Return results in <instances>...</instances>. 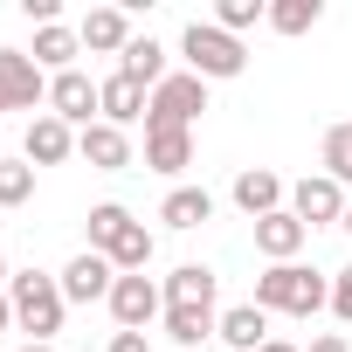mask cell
I'll use <instances>...</instances> for the list:
<instances>
[{
  "instance_id": "21",
  "label": "cell",
  "mask_w": 352,
  "mask_h": 352,
  "mask_svg": "<svg viewBox=\"0 0 352 352\" xmlns=\"http://www.w3.org/2000/svg\"><path fill=\"white\" fill-rule=\"evenodd\" d=\"M76 49H83L76 28H63V21L56 28H35V69H56L63 76V69H76Z\"/></svg>"
},
{
  "instance_id": "17",
  "label": "cell",
  "mask_w": 352,
  "mask_h": 352,
  "mask_svg": "<svg viewBox=\"0 0 352 352\" xmlns=\"http://www.w3.org/2000/svg\"><path fill=\"white\" fill-rule=\"evenodd\" d=\"M304 235H311V228H304V221H297L290 208H283V214H263V221H256V249H263L270 263H297Z\"/></svg>"
},
{
  "instance_id": "5",
  "label": "cell",
  "mask_w": 352,
  "mask_h": 352,
  "mask_svg": "<svg viewBox=\"0 0 352 352\" xmlns=\"http://www.w3.org/2000/svg\"><path fill=\"white\" fill-rule=\"evenodd\" d=\"M345 187L331 180V173H304V180L290 187V214L304 221V228H324V221H345Z\"/></svg>"
},
{
  "instance_id": "6",
  "label": "cell",
  "mask_w": 352,
  "mask_h": 352,
  "mask_svg": "<svg viewBox=\"0 0 352 352\" xmlns=\"http://www.w3.org/2000/svg\"><path fill=\"white\" fill-rule=\"evenodd\" d=\"M104 304H111V318H118V331H145V324H152V318L166 311V290H159L152 276H118Z\"/></svg>"
},
{
  "instance_id": "11",
  "label": "cell",
  "mask_w": 352,
  "mask_h": 352,
  "mask_svg": "<svg viewBox=\"0 0 352 352\" xmlns=\"http://www.w3.org/2000/svg\"><path fill=\"white\" fill-rule=\"evenodd\" d=\"M49 111H56L63 124H97V118H90V111H97V83H90L83 69L49 76Z\"/></svg>"
},
{
  "instance_id": "26",
  "label": "cell",
  "mask_w": 352,
  "mask_h": 352,
  "mask_svg": "<svg viewBox=\"0 0 352 352\" xmlns=\"http://www.w3.org/2000/svg\"><path fill=\"white\" fill-rule=\"evenodd\" d=\"M35 201V166L28 159H0V208H28Z\"/></svg>"
},
{
  "instance_id": "1",
  "label": "cell",
  "mask_w": 352,
  "mask_h": 352,
  "mask_svg": "<svg viewBox=\"0 0 352 352\" xmlns=\"http://www.w3.org/2000/svg\"><path fill=\"white\" fill-rule=\"evenodd\" d=\"M249 304L283 311V318H311V311L331 304V276H318V270H304V263H270V270L256 276V297H249Z\"/></svg>"
},
{
  "instance_id": "7",
  "label": "cell",
  "mask_w": 352,
  "mask_h": 352,
  "mask_svg": "<svg viewBox=\"0 0 352 352\" xmlns=\"http://www.w3.org/2000/svg\"><path fill=\"white\" fill-rule=\"evenodd\" d=\"M35 104H49V76L35 69V56L0 49V111H35Z\"/></svg>"
},
{
  "instance_id": "22",
  "label": "cell",
  "mask_w": 352,
  "mask_h": 352,
  "mask_svg": "<svg viewBox=\"0 0 352 352\" xmlns=\"http://www.w3.org/2000/svg\"><path fill=\"white\" fill-rule=\"evenodd\" d=\"M214 311H194V304H166V338L173 345H201V338H214Z\"/></svg>"
},
{
  "instance_id": "23",
  "label": "cell",
  "mask_w": 352,
  "mask_h": 352,
  "mask_svg": "<svg viewBox=\"0 0 352 352\" xmlns=\"http://www.w3.org/2000/svg\"><path fill=\"white\" fill-rule=\"evenodd\" d=\"M83 228H90V249H97V256H111V249H118V235L131 228V208H118V201H97Z\"/></svg>"
},
{
  "instance_id": "12",
  "label": "cell",
  "mask_w": 352,
  "mask_h": 352,
  "mask_svg": "<svg viewBox=\"0 0 352 352\" xmlns=\"http://www.w3.org/2000/svg\"><path fill=\"white\" fill-rule=\"evenodd\" d=\"M214 338H221L228 352H263V345H270V311H263V304H228L221 324H214Z\"/></svg>"
},
{
  "instance_id": "9",
  "label": "cell",
  "mask_w": 352,
  "mask_h": 352,
  "mask_svg": "<svg viewBox=\"0 0 352 352\" xmlns=\"http://www.w3.org/2000/svg\"><path fill=\"white\" fill-rule=\"evenodd\" d=\"M145 111H152V90H145V83H131L124 69L97 83V118H104V124H118V131H124V124H138Z\"/></svg>"
},
{
  "instance_id": "27",
  "label": "cell",
  "mask_w": 352,
  "mask_h": 352,
  "mask_svg": "<svg viewBox=\"0 0 352 352\" xmlns=\"http://www.w3.org/2000/svg\"><path fill=\"white\" fill-rule=\"evenodd\" d=\"M256 21H270V0H221V8H214V28H228L235 42H242Z\"/></svg>"
},
{
  "instance_id": "33",
  "label": "cell",
  "mask_w": 352,
  "mask_h": 352,
  "mask_svg": "<svg viewBox=\"0 0 352 352\" xmlns=\"http://www.w3.org/2000/svg\"><path fill=\"white\" fill-rule=\"evenodd\" d=\"M21 352H56V345H42V338H28V345H21Z\"/></svg>"
},
{
  "instance_id": "24",
  "label": "cell",
  "mask_w": 352,
  "mask_h": 352,
  "mask_svg": "<svg viewBox=\"0 0 352 352\" xmlns=\"http://www.w3.org/2000/svg\"><path fill=\"white\" fill-rule=\"evenodd\" d=\"M145 263H152V228L131 221V228L118 235V249H111V270H118V276H145Z\"/></svg>"
},
{
  "instance_id": "10",
  "label": "cell",
  "mask_w": 352,
  "mask_h": 352,
  "mask_svg": "<svg viewBox=\"0 0 352 352\" xmlns=\"http://www.w3.org/2000/svg\"><path fill=\"white\" fill-rule=\"evenodd\" d=\"M283 201H290V187L276 180L270 166H249V173H235V208H242L249 221H263V214H283Z\"/></svg>"
},
{
  "instance_id": "29",
  "label": "cell",
  "mask_w": 352,
  "mask_h": 352,
  "mask_svg": "<svg viewBox=\"0 0 352 352\" xmlns=\"http://www.w3.org/2000/svg\"><path fill=\"white\" fill-rule=\"evenodd\" d=\"M331 311L352 324V270H338V276H331Z\"/></svg>"
},
{
  "instance_id": "14",
  "label": "cell",
  "mask_w": 352,
  "mask_h": 352,
  "mask_svg": "<svg viewBox=\"0 0 352 352\" xmlns=\"http://www.w3.org/2000/svg\"><path fill=\"white\" fill-rule=\"evenodd\" d=\"M76 152H83L97 173H124V166H131V138H124L118 124H104V118L76 131Z\"/></svg>"
},
{
  "instance_id": "20",
  "label": "cell",
  "mask_w": 352,
  "mask_h": 352,
  "mask_svg": "<svg viewBox=\"0 0 352 352\" xmlns=\"http://www.w3.org/2000/svg\"><path fill=\"white\" fill-rule=\"evenodd\" d=\"M159 221L166 228H201V221H214V194L208 187H173L166 208H159Z\"/></svg>"
},
{
  "instance_id": "30",
  "label": "cell",
  "mask_w": 352,
  "mask_h": 352,
  "mask_svg": "<svg viewBox=\"0 0 352 352\" xmlns=\"http://www.w3.org/2000/svg\"><path fill=\"white\" fill-rule=\"evenodd\" d=\"M104 352H152V338H145V331H111Z\"/></svg>"
},
{
  "instance_id": "32",
  "label": "cell",
  "mask_w": 352,
  "mask_h": 352,
  "mask_svg": "<svg viewBox=\"0 0 352 352\" xmlns=\"http://www.w3.org/2000/svg\"><path fill=\"white\" fill-rule=\"evenodd\" d=\"M14 324V304H8V290H0V331H8Z\"/></svg>"
},
{
  "instance_id": "8",
  "label": "cell",
  "mask_w": 352,
  "mask_h": 352,
  "mask_svg": "<svg viewBox=\"0 0 352 352\" xmlns=\"http://www.w3.org/2000/svg\"><path fill=\"white\" fill-rule=\"evenodd\" d=\"M63 297L69 304H97V297H111V283H118V270H111V256H97V249H83V256H69L63 263Z\"/></svg>"
},
{
  "instance_id": "31",
  "label": "cell",
  "mask_w": 352,
  "mask_h": 352,
  "mask_svg": "<svg viewBox=\"0 0 352 352\" xmlns=\"http://www.w3.org/2000/svg\"><path fill=\"white\" fill-rule=\"evenodd\" d=\"M311 352H352V345H345V338H338V331H324V338H318V345H311Z\"/></svg>"
},
{
  "instance_id": "2",
  "label": "cell",
  "mask_w": 352,
  "mask_h": 352,
  "mask_svg": "<svg viewBox=\"0 0 352 352\" xmlns=\"http://www.w3.org/2000/svg\"><path fill=\"white\" fill-rule=\"evenodd\" d=\"M8 304H14V324H21L28 338H42V345L63 331V311H69L63 283H56V276H42V270H21V276L8 283Z\"/></svg>"
},
{
  "instance_id": "19",
  "label": "cell",
  "mask_w": 352,
  "mask_h": 352,
  "mask_svg": "<svg viewBox=\"0 0 352 352\" xmlns=\"http://www.w3.org/2000/svg\"><path fill=\"white\" fill-rule=\"evenodd\" d=\"M118 69H124L131 83H145V90H159V83L173 76V69H166V49H159L152 35H131V49L118 56Z\"/></svg>"
},
{
  "instance_id": "36",
  "label": "cell",
  "mask_w": 352,
  "mask_h": 352,
  "mask_svg": "<svg viewBox=\"0 0 352 352\" xmlns=\"http://www.w3.org/2000/svg\"><path fill=\"white\" fill-rule=\"evenodd\" d=\"M338 228H345V235H352V208H345V221H338Z\"/></svg>"
},
{
  "instance_id": "4",
  "label": "cell",
  "mask_w": 352,
  "mask_h": 352,
  "mask_svg": "<svg viewBox=\"0 0 352 352\" xmlns=\"http://www.w3.org/2000/svg\"><path fill=\"white\" fill-rule=\"evenodd\" d=\"M208 111V83L194 76V69H180V76H166L159 90H152V124H180V131H194V118Z\"/></svg>"
},
{
  "instance_id": "13",
  "label": "cell",
  "mask_w": 352,
  "mask_h": 352,
  "mask_svg": "<svg viewBox=\"0 0 352 352\" xmlns=\"http://www.w3.org/2000/svg\"><path fill=\"white\" fill-rule=\"evenodd\" d=\"M145 166H152V173H187V166H194V131L145 118Z\"/></svg>"
},
{
  "instance_id": "18",
  "label": "cell",
  "mask_w": 352,
  "mask_h": 352,
  "mask_svg": "<svg viewBox=\"0 0 352 352\" xmlns=\"http://www.w3.org/2000/svg\"><path fill=\"white\" fill-rule=\"evenodd\" d=\"M214 290H221V276L208 270V263H180L166 276V304H194V311H214Z\"/></svg>"
},
{
  "instance_id": "16",
  "label": "cell",
  "mask_w": 352,
  "mask_h": 352,
  "mask_svg": "<svg viewBox=\"0 0 352 352\" xmlns=\"http://www.w3.org/2000/svg\"><path fill=\"white\" fill-rule=\"evenodd\" d=\"M69 152H76V124H63L56 111H42L28 124V166H63Z\"/></svg>"
},
{
  "instance_id": "34",
  "label": "cell",
  "mask_w": 352,
  "mask_h": 352,
  "mask_svg": "<svg viewBox=\"0 0 352 352\" xmlns=\"http://www.w3.org/2000/svg\"><path fill=\"white\" fill-rule=\"evenodd\" d=\"M263 352H297V345H283V338H270V345H263Z\"/></svg>"
},
{
  "instance_id": "35",
  "label": "cell",
  "mask_w": 352,
  "mask_h": 352,
  "mask_svg": "<svg viewBox=\"0 0 352 352\" xmlns=\"http://www.w3.org/2000/svg\"><path fill=\"white\" fill-rule=\"evenodd\" d=\"M8 283H14V276H8V256H0V290H8Z\"/></svg>"
},
{
  "instance_id": "15",
  "label": "cell",
  "mask_w": 352,
  "mask_h": 352,
  "mask_svg": "<svg viewBox=\"0 0 352 352\" xmlns=\"http://www.w3.org/2000/svg\"><path fill=\"white\" fill-rule=\"evenodd\" d=\"M76 35H83V49H97V56H124V49H131V14H124V8H90Z\"/></svg>"
},
{
  "instance_id": "25",
  "label": "cell",
  "mask_w": 352,
  "mask_h": 352,
  "mask_svg": "<svg viewBox=\"0 0 352 352\" xmlns=\"http://www.w3.org/2000/svg\"><path fill=\"white\" fill-rule=\"evenodd\" d=\"M318 14H324L318 0H270V28H276V35H311Z\"/></svg>"
},
{
  "instance_id": "28",
  "label": "cell",
  "mask_w": 352,
  "mask_h": 352,
  "mask_svg": "<svg viewBox=\"0 0 352 352\" xmlns=\"http://www.w3.org/2000/svg\"><path fill=\"white\" fill-rule=\"evenodd\" d=\"M324 173L338 187H352V124H331L324 131Z\"/></svg>"
},
{
  "instance_id": "3",
  "label": "cell",
  "mask_w": 352,
  "mask_h": 352,
  "mask_svg": "<svg viewBox=\"0 0 352 352\" xmlns=\"http://www.w3.org/2000/svg\"><path fill=\"white\" fill-rule=\"evenodd\" d=\"M180 56H187V69H194L201 83H228V76H242V69H249V49H242L228 28H214V21H187Z\"/></svg>"
}]
</instances>
